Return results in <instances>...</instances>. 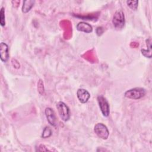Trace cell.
Segmentation results:
<instances>
[{"label": "cell", "instance_id": "6da1fadb", "mask_svg": "<svg viewBox=\"0 0 152 152\" xmlns=\"http://www.w3.org/2000/svg\"><path fill=\"white\" fill-rule=\"evenodd\" d=\"M146 94V90L142 87H135L129 89L125 91L124 96L125 97L133 99L138 100L141 99Z\"/></svg>", "mask_w": 152, "mask_h": 152}, {"label": "cell", "instance_id": "7a4b0ae2", "mask_svg": "<svg viewBox=\"0 0 152 152\" xmlns=\"http://www.w3.org/2000/svg\"><path fill=\"white\" fill-rule=\"evenodd\" d=\"M56 109L61 119L66 122L70 118V110L68 106L63 102H59L56 104Z\"/></svg>", "mask_w": 152, "mask_h": 152}, {"label": "cell", "instance_id": "3957f363", "mask_svg": "<svg viewBox=\"0 0 152 152\" xmlns=\"http://www.w3.org/2000/svg\"><path fill=\"white\" fill-rule=\"evenodd\" d=\"M125 22V15L124 12L121 10H117L115 12L112 19V23L114 27L118 30L121 29L124 27Z\"/></svg>", "mask_w": 152, "mask_h": 152}, {"label": "cell", "instance_id": "277c9868", "mask_svg": "<svg viewBox=\"0 0 152 152\" xmlns=\"http://www.w3.org/2000/svg\"><path fill=\"white\" fill-rule=\"evenodd\" d=\"M94 131L96 134L103 140L107 139L109 132L107 126L103 123H97L94 127Z\"/></svg>", "mask_w": 152, "mask_h": 152}, {"label": "cell", "instance_id": "5b68a950", "mask_svg": "<svg viewBox=\"0 0 152 152\" xmlns=\"http://www.w3.org/2000/svg\"><path fill=\"white\" fill-rule=\"evenodd\" d=\"M97 100L103 115L105 117H107L110 113L109 104L108 101L103 96H99L97 98Z\"/></svg>", "mask_w": 152, "mask_h": 152}, {"label": "cell", "instance_id": "8992f818", "mask_svg": "<svg viewBox=\"0 0 152 152\" xmlns=\"http://www.w3.org/2000/svg\"><path fill=\"white\" fill-rule=\"evenodd\" d=\"M0 58L3 62H6L9 58V48L4 42L0 43Z\"/></svg>", "mask_w": 152, "mask_h": 152}, {"label": "cell", "instance_id": "52a82bcc", "mask_svg": "<svg viewBox=\"0 0 152 152\" xmlns=\"http://www.w3.org/2000/svg\"><path fill=\"white\" fill-rule=\"evenodd\" d=\"M45 113L49 124L53 126H56V119L54 110L50 107H46L45 109Z\"/></svg>", "mask_w": 152, "mask_h": 152}, {"label": "cell", "instance_id": "ba28073f", "mask_svg": "<svg viewBox=\"0 0 152 152\" xmlns=\"http://www.w3.org/2000/svg\"><path fill=\"white\" fill-rule=\"evenodd\" d=\"M77 96L80 102L81 103H86L90 99V94L87 90L79 88L77 91Z\"/></svg>", "mask_w": 152, "mask_h": 152}, {"label": "cell", "instance_id": "9c48e42d", "mask_svg": "<svg viewBox=\"0 0 152 152\" xmlns=\"http://www.w3.org/2000/svg\"><path fill=\"white\" fill-rule=\"evenodd\" d=\"M76 28L77 30L86 33H90L93 31L92 26L90 24L84 21L78 23L76 26Z\"/></svg>", "mask_w": 152, "mask_h": 152}, {"label": "cell", "instance_id": "30bf717a", "mask_svg": "<svg viewBox=\"0 0 152 152\" xmlns=\"http://www.w3.org/2000/svg\"><path fill=\"white\" fill-rule=\"evenodd\" d=\"M34 2H35V1H32V0L24 1H23V7H22V12L24 14H26L28 11H30V10L33 7Z\"/></svg>", "mask_w": 152, "mask_h": 152}, {"label": "cell", "instance_id": "8fae6325", "mask_svg": "<svg viewBox=\"0 0 152 152\" xmlns=\"http://www.w3.org/2000/svg\"><path fill=\"white\" fill-rule=\"evenodd\" d=\"M52 135V130L49 126H46L42 134V138H47L50 137Z\"/></svg>", "mask_w": 152, "mask_h": 152}, {"label": "cell", "instance_id": "7c38bea8", "mask_svg": "<svg viewBox=\"0 0 152 152\" xmlns=\"http://www.w3.org/2000/svg\"><path fill=\"white\" fill-rule=\"evenodd\" d=\"M5 8L2 7L0 10V24L2 27L5 25Z\"/></svg>", "mask_w": 152, "mask_h": 152}, {"label": "cell", "instance_id": "4fadbf2b", "mask_svg": "<svg viewBox=\"0 0 152 152\" xmlns=\"http://www.w3.org/2000/svg\"><path fill=\"white\" fill-rule=\"evenodd\" d=\"M126 4L132 10H136L138 7V1H127Z\"/></svg>", "mask_w": 152, "mask_h": 152}, {"label": "cell", "instance_id": "5bb4252c", "mask_svg": "<svg viewBox=\"0 0 152 152\" xmlns=\"http://www.w3.org/2000/svg\"><path fill=\"white\" fill-rule=\"evenodd\" d=\"M37 90L39 93L43 95L45 93V88H44V84L42 80H39L38 83H37Z\"/></svg>", "mask_w": 152, "mask_h": 152}, {"label": "cell", "instance_id": "9a60e30c", "mask_svg": "<svg viewBox=\"0 0 152 152\" xmlns=\"http://www.w3.org/2000/svg\"><path fill=\"white\" fill-rule=\"evenodd\" d=\"M141 52L142 54L146 58H151V50H147L146 49H141Z\"/></svg>", "mask_w": 152, "mask_h": 152}, {"label": "cell", "instance_id": "2e32d148", "mask_svg": "<svg viewBox=\"0 0 152 152\" xmlns=\"http://www.w3.org/2000/svg\"><path fill=\"white\" fill-rule=\"evenodd\" d=\"M11 63H12V65H13V66L15 68H16V69H18V68H20V63H19V62L17 61V60H16L15 59H12V60H11Z\"/></svg>", "mask_w": 152, "mask_h": 152}, {"label": "cell", "instance_id": "e0dca14e", "mask_svg": "<svg viewBox=\"0 0 152 152\" xmlns=\"http://www.w3.org/2000/svg\"><path fill=\"white\" fill-rule=\"evenodd\" d=\"M96 33H97V34L98 36H100L103 33V28L102 27H98L96 28Z\"/></svg>", "mask_w": 152, "mask_h": 152}]
</instances>
